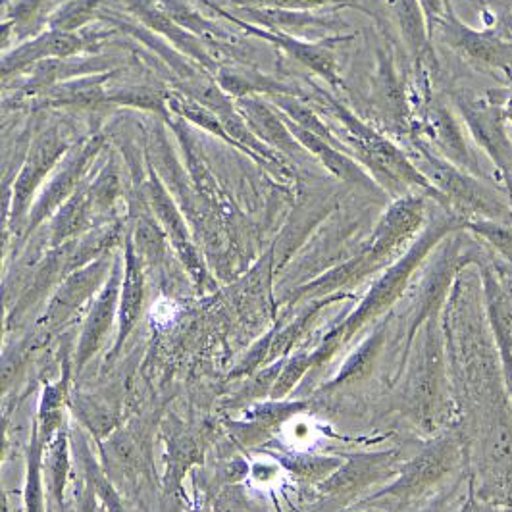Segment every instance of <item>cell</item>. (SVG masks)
Wrapping results in <instances>:
<instances>
[{
  "instance_id": "5",
  "label": "cell",
  "mask_w": 512,
  "mask_h": 512,
  "mask_svg": "<svg viewBox=\"0 0 512 512\" xmlns=\"http://www.w3.org/2000/svg\"><path fill=\"white\" fill-rule=\"evenodd\" d=\"M445 35L449 45L470 62L507 72L512 70V43L501 39L497 33L474 31L455 16H449L445 22Z\"/></svg>"
},
{
  "instance_id": "21",
  "label": "cell",
  "mask_w": 512,
  "mask_h": 512,
  "mask_svg": "<svg viewBox=\"0 0 512 512\" xmlns=\"http://www.w3.org/2000/svg\"><path fill=\"white\" fill-rule=\"evenodd\" d=\"M195 453H197V445L191 437H176L172 441V445H170V474L174 480H180L185 464L195 461Z\"/></svg>"
},
{
  "instance_id": "22",
  "label": "cell",
  "mask_w": 512,
  "mask_h": 512,
  "mask_svg": "<svg viewBox=\"0 0 512 512\" xmlns=\"http://www.w3.org/2000/svg\"><path fill=\"white\" fill-rule=\"evenodd\" d=\"M214 512H249L247 507L243 505V501L237 497V493L233 489H228L224 493L218 495V499L214 501Z\"/></svg>"
},
{
  "instance_id": "1",
  "label": "cell",
  "mask_w": 512,
  "mask_h": 512,
  "mask_svg": "<svg viewBox=\"0 0 512 512\" xmlns=\"http://www.w3.org/2000/svg\"><path fill=\"white\" fill-rule=\"evenodd\" d=\"M466 228L468 222L462 220L461 216H453L447 218L445 222L437 224L434 228L424 233V237L412 247L409 255L401 258L380 282L376 283L370 293L366 295V299L360 303V307L343 322L339 324L333 332L337 333L343 341V345L347 341H351L355 337V333H359L368 322H372L374 318H378L380 314H384L387 308L393 307V303L401 297V293L405 291L412 272L416 270V266L424 260V256L432 251V247L436 245L439 239H443L449 231Z\"/></svg>"
},
{
  "instance_id": "6",
  "label": "cell",
  "mask_w": 512,
  "mask_h": 512,
  "mask_svg": "<svg viewBox=\"0 0 512 512\" xmlns=\"http://www.w3.org/2000/svg\"><path fill=\"white\" fill-rule=\"evenodd\" d=\"M120 282H118V272L114 278L106 283L103 293L95 301L91 312L87 314V320L83 322V330L79 335L76 349V372L79 374L87 362L93 359L101 349L108 333L114 326L116 314H120Z\"/></svg>"
},
{
  "instance_id": "19",
  "label": "cell",
  "mask_w": 512,
  "mask_h": 512,
  "mask_svg": "<svg viewBox=\"0 0 512 512\" xmlns=\"http://www.w3.org/2000/svg\"><path fill=\"white\" fill-rule=\"evenodd\" d=\"M320 307H322V305L310 308L308 312L301 314L295 322H291L287 328H283L282 332L276 333L268 360H282V357H285V355L291 351V347L307 332L308 326L312 324V318L316 316V312H318V308Z\"/></svg>"
},
{
  "instance_id": "2",
  "label": "cell",
  "mask_w": 512,
  "mask_h": 512,
  "mask_svg": "<svg viewBox=\"0 0 512 512\" xmlns=\"http://www.w3.org/2000/svg\"><path fill=\"white\" fill-rule=\"evenodd\" d=\"M461 112L470 135L501 172L512 201V137L507 128L509 118L505 106L478 99L461 103Z\"/></svg>"
},
{
  "instance_id": "12",
  "label": "cell",
  "mask_w": 512,
  "mask_h": 512,
  "mask_svg": "<svg viewBox=\"0 0 512 512\" xmlns=\"http://www.w3.org/2000/svg\"><path fill=\"white\" fill-rule=\"evenodd\" d=\"M70 437L60 430L51 443L47 445V491L58 512H64V493L70 476Z\"/></svg>"
},
{
  "instance_id": "9",
  "label": "cell",
  "mask_w": 512,
  "mask_h": 512,
  "mask_svg": "<svg viewBox=\"0 0 512 512\" xmlns=\"http://www.w3.org/2000/svg\"><path fill=\"white\" fill-rule=\"evenodd\" d=\"M101 276H103V270L95 266L93 270L68 280V283L52 299L41 324L49 330H56L62 324H66L76 314L77 308L81 307L89 299V295L95 291Z\"/></svg>"
},
{
  "instance_id": "20",
  "label": "cell",
  "mask_w": 512,
  "mask_h": 512,
  "mask_svg": "<svg viewBox=\"0 0 512 512\" xmlns=\"http://www.w3.org/2000/svg\"><path fill=\"white\" fill-rule=\"evenodd\" d=\"M287 468L303 478L308 480H316V478H324L328 480L332 476L333 472L341 466L339 459H291V461L285 462Z\"/></svg>"
},
{
  "instance_id": "11",
  "label": "cell",
  "mask_w": 512,
  "mask_h": 512,
  "mask_svg": "<svg viewBox=\"0 0 512 512\" xmlns=\"http://www.w3.org/2000/svg\"><path fill=\"white\" fill-rule=\"evenodd\" d=\"M301 410H305V403H266V405H260L253 410L251 418L247 422H241L237 424V432L235 437L251 447L258 441H262L264 437L270 436L276 428H280L283 422L289 418V416H295L299 414Z\"/></svg>"
},
{
  "instance_id": "13",
  "label": "cell",
  "mask_w": 512,
  "mask_h": 512,
  "mask_svg": "<svg viewBox=\"0 0 512 512\" xmlns=\"http://www.w3.org/2000/svg\"><path fill=\"white\" fill-rule=\"evenodd\" d=\"M45 449L47 445L43 443L33 424L26 455V487H24L26 512H45V472H43Z\"/></svg>"
},
{
  "instance_id": "3",
  "label": "cell",
  "mask_w": 512,
  "mask_h": 512,
  "mask_svg": "<svg viewBox=\"0 0 512 512\" xmlns=\"http://www.w3.org/2000/svg\"><path fill=\"white\" fill-rule=\"evenodd\" d=\"M432 174L437 187L464 212L476 214L478 218L511 222L512 208L497 191L487 187L482 180H476L470 172L459 166L430 158ZM434 183V185H436Z\"/></svg>"
},
{
  "instance_id": "7",
  "label": "cell",
  "mask_w": 512,
  "mask_h": 512,
  "mask_svg": "<svg viewBox=\"0 0 512 512\" xmlns=\"http://www.w3.org/2000/svg\"><path fill=\"white\" fill-rule=\"evenodd\" d=\"M395 453H376V455H359L343 466H339L322 486L328 495H351L364 487L376 484L387 478L395 466Z\"/></svg>"
},
{
  "instance_id": "14",
  "label": "cell",
  "mask_w": 512,
  "mask_h": 512,
  "mask_svg": "<svg viewBox=\"0 0 512 512\" xmlns=\"http://www.w3.org/2000/svg\"><path fill=\"white\" fill-rule=\"evenodd\" d=\"M76 455L79 462H81V468L85 472V480L95 487V493L99 497V501L103 503L108 512H129L128 507L124 505L120 493L116 491V487L110 484V480L106 478L103 468L99 466V462L95 461L87 441L83 439L81 434H77L76 439Z\"/></svg>"
},
{
  "instance_id": "17",
  "label": "cell",
  "mask_w": 512,
  "mask_h": 512,
  "mask_svg": "<svg viewBox=\"0 0 512 512\" xmlns=\"http://www.w3.org/2000/svg\"><path fill=\"white\" fill-rule=\"evenodd\" d=\"M318 366V355L316 351H310V353H299L295 355L293 359L285 360L283 362L282 374L278 378V382L274 385L270 397L274 401H282L285 399L291 389H295V385L299 384L303 380V376L307 374L310 368Z\"/></svg>"
},
{
  "instance_id": "4",
  "label": "cell",
  "mask_w": 512,
  "mask_h": 512,
  "mask_svg": "<svg viewBox=\"0 0 512 512\" xmlns=\"http://www.w3.org/2000/svg\"><path fill=\"white\" fill-rule=\"evenodd\" d=\"M457 443L451 437L437 439L410 459L401 470L399 478L380 491L376 497H391L399 501H409L420 497L424 491L441 482L457 462Z\"/></svg>"
},
{
  "instance_id": "23",
  "label": "cell",
  "mask_w": 512,
  "mask_h": 512,
  "mask_svg": "<svg viewBox=\"0 0 512 512\" xmlns=\"http://www.w3.org/2000/svg\"><path fill=\"white\" fill-rule=\"evenodd\" d=\"M97 493H95V487L91 486L87 480H85V486L81 491V497H79V507L77 512H99V501H97Z\"/></svg>"
},
{
  "instance_id": "18",
  "label": "cell",
  "mask_w": 512,
  "mask_h": 512,
  "mask_svg": "<svg viewBox=\"0 0 512 512\" xmlns=\"http://www.w3.org/2000/svg\"><path fill=\"white\" fill-rule=\"evenodd\" d=\"M466 228L474 231L478 237H482L486 243H489L499 255L505 256L507 260L512 262V226L509 222L478 218L474 222H468Z\"/></svg>"
},
{
  "instance_id": "16",
  "label": "cell",
  "mask_w": 512,
  "mask_h": 512,
  "mask_svg": "<svg viewBox=\"0 0 512 512\" xmlns=\"http://www.w3.org/2000/svg\"><path fill=\"white\" fill-rule=\"evenodd\" d=\"M437 126H439V141H441L443 151L449 154L462 170H466V172L478 170L480 172L478 156L472 153V149L468 147V141L462 135L459 122H455V118L451 114L443 112Z\"/></svg>"
},
{
  "instance_id": "10",
  "label": "cell",
  "mask_w": 512,
  "mask_h": 512,
  "mask_svg": "<svg viewBox=\"0 0 512 512\" xmlns=\"http://www.w3.org/2000/svg\"><path fill=\"white\" fill-rule=\"evenodd\" d=\"M143 303H145V283H143V274L137 264V260L128 253V272L124 287L120 293V322H118V335H116V345L110 353V359H116L128 341L129 335L135 330L141 312H143Z\"/></svg>"
},
{
  "instance_id": "15",
  "label": "cell",
  "mask_w": 512,
  "mask_h": 512,
  "mask_svg": "<svg viewBox=\"0 0 512 512\" xmlns=\"http://www.w3.org/2000/svg\"><path fill=\"white\" fill-rule=\"evenodd\" d=\"M385 343V328L382 326L380 330L372 333L359 349L357 353L351 355V359L345 362V366L341 368L339 376L330 384V389L337 387V385L351 384L357 382L360 378L368 376V372L374 368L376 360L380 357Z\"/></svg>"
},
{
  "instance_id": "8",
  "label": "cell",
  "mask_w": 512,
  "mask_h": 512,
  "mask_svg": "<svg viewBox=\"0 0 512 512\" xmlns=\"http://www.w3.org/2000/svg\"><path fill=\"white\" fill-rule=\"evenodd\" d=\"M414 407L420 416H430L441 393V351L434 324L428 322L418 370L414 374Z\"/></svg>"
},
{
  "instance_id": "24",
  "label": "cell",
  "mask_w": 512,
  "mask_h": 512,
  "mask_svg": "<svg viewBox=\"0 0 512 512\" xmlns=\"http://www.w3.org/2000/svg\"><path fill=\"white\" fill-rule=\"evenodd\" d=\"M505 114H507V118H509V124L512 126V83H511V97H509V101H507V106H505Z\"/></svg>"
}]
</instances>
